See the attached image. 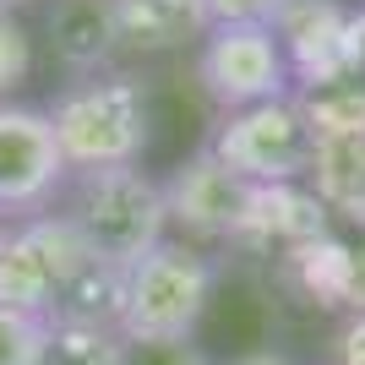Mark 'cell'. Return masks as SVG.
<instances>
[{"instance_id":"cell-6","label":"cell","mask_w":365,"mask_h":365,"mask_svg":"<svg viewBox=\"0 0 365 365\" xmlns=\"http://www.w3.org/2000/svg\"><path fill=\"white\" fill-rule=\"evenodd\" d=\"M197 82L224 115L294 98L289 61L267 22H213L207 38L197 44Z\"/></svg>"},{"instance_id":"cell-22","label":"cell","mask_w":365,"mask_h":365,"mask_svg":"<svg viewBox=\"0 0 365 365\" xmlns=\"http://www.w3.org/2000/svg\"><path fill=\"white\" fill-rule=\"evenodd\" d=\"M349 71L354 82H365V6L349 11Z\"/></svg>"},{"instance_id":"cell-16","label":"cell","mask_w":365,"mask_h":365,"mask_svg":"<svg viewBox=\"0 0 365 365\" xmlns=\"http://www.w3.org/2000/svg\"><path fill=\"white\" fill-rule=\"evenodd\" d=\"M33 76V38L22 28V16L0 6V98H11Z\"/></svg>"},{"instance_id":"cell-9","label":"cell","mask_w":365,"mask_h":365,"mask_svg":"<svg viewBox=\"0 0 365 365\" xmlns=\"http://www.w3.org/2000/svg\"><path fill=\"white\" fill-rule=\"evenodd\" d=\"M158 185H164V218L185 245L235 240V224H240V213H245L251 185H245L235 169L218 164L207 142H202L185 164H175V175L158 180Z\"/></svg>"},{"instance_id":"cell-10","label":"cell","mask_w":365,"mask_h":365,"mask_svg":"<svg viewBox=\"0 0 365 365\" xmlns=\"http://www.w3.org/2000/svg\"><path fill=\"white\" fill-rule=\"evenodd\" d=\"M267 28H273L278 49L289 61L294 93L354 82V71H349V6H338V0H284Z\"/></svg>"},{"instance_id":"cell-13","label":"cell","mask_w":365,"mask_h":365,"mask_svg":"<svg viewBox=\"0 0 365 365\" xmlns=\"http://www.w3.org/2000/svg\"><path fill=\"white\" fill-rule=\"evenodd\" d=\"M49 49L71 76H93V71H115V16L109 0H55L44 16Z\"/></svg>"},{"instance_id":"cell-25","label":"cell","mask_w":365,"mask_h":365,"mask_svg":"<svg viewBox=\"0 0 365 365\" xmlns=\"http://www.w3.org/2000/svg\"><path fill=\"white\" fill-rule=\"evenodd\" d=\"M0 6H6V11H16V6H33V0H0Z\"/></svg>"},{"instance_id":"cell-15","label":"cell","mask_w":365,"mask_h":365,"mask_svg":"<svg viewBox=\"0 0 365 365\" xmlns=\"http://www.w3.org/2000/svg\"><path fill=\"white\" fill-rule=\"evenodd\" d=\"M120 333H93V327H49L44 365H115Z\"/></svg>"},{"instance_id":"cell-21","label":"cell","mask_w":365,"mask_h":365,"mask_svg":"<svg viewBox=\"0 0 365 365\" xmlns=\"http://www.w3.org/2000/svg\"><path fill=\"white\" fill-rule=\"evenodd\" d=\"M338 305L365 311V240L349 245V262H344V294H338Z\"/></svg>"},{"instance_id":"cell-7","label":"cell","mask_w":365,"mask_h":365,"mask_svg":"<svg viewBox=\"0 0 365 365\" xmlns=\"http://www.w3.org/2000/svg\"><path fill=\"white\" fill-rule=\"evenodd\" d=\"M207 148L245 185H294L311 175V125H305L294 98H273V104L224 115Z\"/></svg>"},{"instance_id":"cell-8","label":"cell","mask_w":365,"mask_h":365,"mask_svg":"<svg viewBox=\"0 0 365 365\" xmlns=\"http://www.w3.org/2000/svg\"><path fill=\"white\" fill-rule=\"evenodd\" d=\"M66 158L55 148L49 115L16 98H0V218L49 213L66 185Z\"/></svg>"},{"instance_id":"cell-20","label":"cell","mask_w":365,"mask_h":365,"mask_svg":"<svg viewBox=\"0 0 365 365\" xmlns=\"http://www.w3.org/2000/svg\"><path fill=\"white\" fill-rule=\"evenodd\" d=\"M333 365H365V311H349V322L338 327Z\"/></svg>"},{"instance_id":"cell-19","label":"cell","mask_w":365,"mask_h":365,"mask_svg":"<svg viewBox=\"0 0 365 365\" xmlns=\"http://www.w3.org/2000/svg\"><path fill=\"white\" fill-rule=\"evenodd\" d=\"M213 22H273L284 0H202Z\"/></svg>"},{"instance_id":"cell-23","label":"cell","mask_w":365,"mask_h":365,"mask_svg":"<svg viewBox=\"0 0 365 365\" xmlns=\"http://www.w3.org/2000/svg\"><path fill=\"white\" fill-rule=\"evenodd\" d=\"M235 365H294V360H284V354H273V349H257V354H240Z\"/></svg>"},{"instance_id":"cell-24","label":"cell","mask_w":365,"mask_h":365,"mask_svg":"<svg viewBox=\"0 0 365 365\" xmlns=\"http://www.w3.org/2000/svg\"><path fill=\"white\" fill-rule=\"evenodd\" d=\"M6 235H11V218H0V245H6Z\"/></svg>"},{"instance_id":"cell-4","label":"cell","mask_w":365,"mask_h":365,"mask_svg":"<svg viewBox=\"0 0 365 365\" xmlns=\"http://www.w3.org/2000/svg\"><path fill=\"white\" fill-rule=\"evenodd\" d=\"M213 300V262L185 240H158L125 267L120 338H191Z\"/></svg>"},{"instance_id":"cell-3","label":"cell","mask_w":365,"mask_h":365,"mask_svg":"<svg viewBox=\"0 0 365 365\" xmlns=\"http://www.w3.org/2000/svg\"><path fill=\"white\" fill-rule=\"evenodd\" d=\"M311 125V175L305 185L344 224L365 229V82L294 93Z\"/></svg>"},{"instance_id":"cell-1","label":"cell","mask_w":365,"mask_h":365,"mask_svg":"<svg viewBox=\"0 0 365 365\" xmlns=\"http://www.w3.org/2000/svg\"><path fill=\"white\" fill-rule=\"evenodd\" d=\"M55 213L76 229V240L88 245V257L115 262V267H131L158 240H169L164 185L153 180L142 164L66 175L61 197H55Z\"/></svg>"},{"instance_id":"cell-11","label":"cell","mask_w":365,"mask_h":365,"mask_svg":"<svg viewBox=\"0 0 365 365\" xmlns=\"http://www.w3.org/2000/svg\"><path fill=\"white\" fill-rule=\"evenodd\" d=\"M333 235V213L322 207V197L305 180L294 185H251L245 197V213L235 224V245H251V251H284L294 257L300 245Z\"/></svg>"},{"instance_id":"cell-17","label":"cell","mask_w":365,"mask_h":365,"mask_svg":"<svg viewBox=\"0 0 365 365\" xmlns=\"http://www.w3.org/2000/svg\"><path fill=\"white\" fill-rule=\"evenodd\" d=\"M44 338H49L44 322L16 317L0 305V365H44Z\"/></svg>"},{"instance_id":"cell-14","label":"cell","mask_w":365,"mask_h":365,"mask_svg":"<svg viewBox=\"0 0 365 365\" xmlns=\"http://www.w3.org/2000/svg\"><path fill=\"white\" fill-rule=\"evenodd\" d=\"M120 311H125V267L88 257L76 267V278L66 284L61 305L49 327H93V333H120Z\"/></svg>"},{"instance_id":"cell-18","label":"cell","mask_w":365,"mask_h":365,"mask_svg":"<svg viewBox=\"0 0 365 365\" xmlns=\"http://www.w3.org/2000/svg\"><path fill=\"white\" fill-rule=\"evenodd\" d=\"M115 365H207L191 338H120Z\"/></svg>"},{"instance_id":"cell-2","label":"cell","mask_w":365,"mask_h":365,"mask_svg":"<svg viewBox=\"0 0 365 365\" xmlns=\"http://www.w3.org/2000/svg\"><path fill=\"white\" fill-rule=\"evenodd\" d=\"M66 169H120L148 153V88L125 71L71 76L44 109Z\"/></svg>"},{"instance_id":"cell-5","label":"cell","mask_w":365,"mask_h":365,"mask_svg":"<svg viewBox=\"0 0 365 365\" xmlns=\"http://www.w3.org/2000/svg\"><path fill=\"white\" fill-rule=\"evenodd\" d=\"M82 262H88V245L76 240V229L55 207L16 218L6 245H0V305L49 327V317H55V305H61L66 284L76 278Z\"/></svg>"},{"instance_id":"cell-12","label":"cell","mask_w":365,"mask_h":365,"mask_svg":"<svg viewBox=\"0 0 365 365\" xmlns=\"http://www.w3.org/2000/svg\"><path fill=\"white\" fill-rule=\"evenodd\" d=\"M120 55H175L207 38L213 16L202 0H109Z\"/></svg>"}]
</instances>
